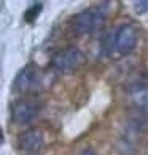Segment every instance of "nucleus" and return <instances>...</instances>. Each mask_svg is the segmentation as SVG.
<instances>
[{
	"instance_id": "10",
	"label": "nucleus",
	"mask_w": 148,
	"mask_h": 155,
	"mask_svg": "<svg viewBox=\"0 0 148 155\" xmlns=\"http://www.w3.org/2000/svg\"><path fill=\"white\" fill-rule=\"evenodd\" d=\"M80 155H97V153H96V152L93 150V149H86V150H83Z\"/></svg>"
},
{
	"instance_id": "3",
	"label": "nucleus",
	"mask_w": 148,
	"mask_h": 155,
	"mask_svg": "<svg viewBox=\"0 0 148 155\" xmlns=\"http://www.w3.org/2000/svg\"><path fill=\"white\" fill-rule=\"evenodd\" d=\"M113 45H115V50L119 54L131 53L137 45V31H135V27L131 24H121L115 31Z\"/></svg>"
},
{
	"instance_id": "8",
	"label": "nucleus",
	"mask_w": 148,
	"mask_h": 155,
	"mask_svg": "<svg viewBox=\"0 0 148 155\" xmlns=\"http://www.w3.org/2000/svg\"><path fill=\"white\" fill-rule=\"evenodd\" d=\"M42 10H43V3L42 2H37V3H33L32 7H29L26 10V13H24V18L27 22H33L37 19V16L42 13Z\"/></svg>"
},
{
	"instance_id": "9",
	"label": "nucleus",
	"mask_w": 148,
	"mask_h": 155,
	"mask_svg": "<svg viewBox=\"0 0 148 155\" xmlns=\"http://www.w3.org/2000/svg\"><path fill=\"white\" fill-rule=\"evenodd\" d=\"M134 11L137 15H145L148 13V0H139L134 3Z\"/></svg>"
},
{
	"instance_id": "4",
	"label": "nucleus",
	"mask_w": 148,
	"mask_h": 155,
	"mask_svg": "<svg viewBox=\"0 0 148 155\" xmlns=\"http://www.w3.org/2000/svg\"><path fill=\"white\" fill-rule=\"evenodd\" d=\"M40 112V102L33 99H19L11 106V118L18 125L32 122Z\"/></svg>"
},
{
	"instance_id": "6",
	"label": "nucleus",
	"mask_w": 148,
	"mask_h": 155,
	"mask_svg": "<svg viewBox=\"0 0 148 155\" xmlns=\"http://www.w3.org/2000/svg\"><path fill=\"white\" fill-rule=\"evenodd\" d=\"M43 146V136L38 130H27L19 136V147L26 152L35 153Z\"/></svg>"
},
{
	"instance_id": "11",
	"label": "nucleus",
	"mask_w": 148,
	"mask_h": 155,
	"mask_svg": "<svg viewBox=\"0 0 148 155\" xmlns=\"http://www.w3.org/2000/svg\"><path fill=\"white\" fill-rule=\"evenodd\" d=\"M32 155H37V153H32Z\"/></svg>"
},
{
	"instance_id": "1",
	"label": "nucleus",
	"mask_w": 148,
	"mask_h": 155,
	"mask_svg": "<svg viewBox=\"0 0 148 155\" xmlns=\"http://www.w3.org/2000/svg\"><path fill=\"white\" fill-rule=\"evenodd\" d=\"M104 22H105V13L102 11L100 7H94L78 13L73 18L72 26L78 35H91V34L99 32L104 27Z\"/></svg>"
},
{
	"instance_id": "5",
	"label": "nucleus",
	"mask_w": 148,
	"mask_h": 155,
	"mask_svg": "<svg viewBox=\"0 0 148 155\" xmlns=\"http://www.w3.org/2000/svg\"><path fill=\"white\" fill-rule=\"evenodd\" d=\"M40 83V77L38 72L33 66H26L22 67L18 72L14 82H13V88L19 93H26V91H30L33 88H37Z\"/></svg>"
},
{
	"instance_id": "2",
	"label": "nucleus",
	"mask_w": 148,
	"mask_h": 155,
	"mask_svg": "<svg viewBox=\"0 0 148 155\" xmlns=\"http://www.w3.org/2000/svg\"><path fill=\"white\" fill-rule=\"evenodd\" d=\"M84 62V54L77 47L61 50L53 58V67L59 72H72Z\"/></svg>"
},
{
	"instance_id": "7",
	"label": "nucleus",
	"mask_w": 148,
	"mask_h": 155,
	"mask_svg": "<svg viewBox=\"0 0 148 155\" xmlns=\"http://www.w3.org/2000/svg\"><path fill=\"white\" fill-rule=\"evenodd\" d=\"M131 102L137 110H148V85L137 83L129 90Z\"/></svg>"
}]
</instances>
